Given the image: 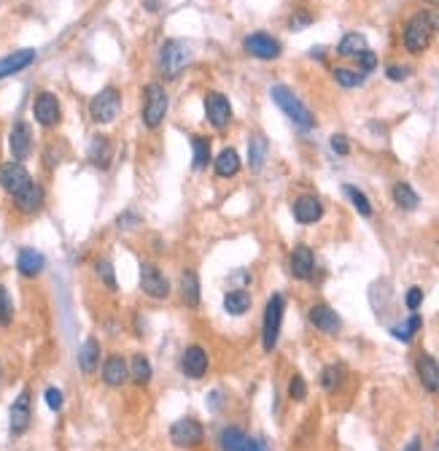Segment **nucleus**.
I'll return each instance as SVG.
<instances>
[{"instance_id":"f257e3e1","label":"nucleus","mask_w":439,"mask_h":451,"mask_svg":"<svg viewBox=\"0 0 439 451\" xmlns=\"http://www.w3.org/2000/svg\"><path fill=\"white\" fill-rule=\"evenodd\" d=\"M269 95H272V100H275V106H278V109L283 111V114H286V116H289L299 130H313V127H316V116H313V111L307 109L305 103L294 95L286 84H275V87L269 89Z\"/></svg>"},{"instance_id":"f03ea898","label":"nucleus","mask_w":439,"mask_h":451,"mask_svg":"<svg viewBox=\"0 0 439 451\" xmlns=\"http://www.w3.org/2000/svg\"><path fill=\"white\" fill-rule=\"evenodd\" d=\"M431 36H434V19L428 11H418V14L404 25V49L413 52V55H421L426 52L428 43H431Z\"/></svg>"},{"instance_id":"7ed1b4c3","label":"nucleus","mask_w":439,"mask_h":451,"mask_svg":"<svg viewBox=\"0 0 439 451\" xmlns=\"http://www.w3.org/2000/svg\"><path fill=\"white\" fill-rule=\"evenodd\" d=\"M167 109H170V95L162 84H148L143 89V124L148 130H157L162 124V119L167 116Z\"/></svg>"},{"instance_id":"20e7f679","label":"nucleus","mask_w":439,"mask_h":451,"mask_svg":"<svg viewBox=\"0 0 439 451\" xmlns=\"http://www.w3.org/2000/svg\"><path fill=\"white\" fill-rule=\"evenodd\" d=\"M189 60H191V52H189V46L184 41H165L160 52V73L167 79V82H173L181 76V70L189 65Z\"/></svg>"},{"instance_id":"39448f33","label":"nucleus","mask_w":439,"mask_h":451,"mask_svg":"<svg viewBox=\"0 0 439 451\" xmlns=\"http://www.w3.org/2000/svg\"><path fill=\"white\" fill-rule=\"evenodd\" d=\"M283 308H286L283 295H272V298L267 300L265 325H262V343H265V352H272V349L278 346L280 325H283Z\"/></svg>"},{"instance_id":"423d86ee","label":"nucleus","mask_w":439,"mask_h":451,"mask_svg":"<svg viewBox=\"0 0 439 451\" xmlns=\"http://www.w3.org/2000/svg\"><path fill=\"white\" fill-rule=\"evenodd\" d=\"M119 109H121V95L116 87L100 89V92L92 97V103H89L92 122H97V124H111L116 116H119Z\"/></svg>"},{"instance_id":"0eeeda50","label":"nucleus","mask_w":439,"mask_h":451,"mask_svg":"<svg viewBox=\"0 0 439 451\" xmlns=\"http://www.w3.org/2000/svg\"><path fill=\"white\" fill-rule=\"evenodd\" d=\"M33 184V176L27 173V168L22 163H3L0 165V190L9 192L11 197L22 195Z\"/></svg>"},{"instance_id":"6e6552de","label":"nucleus","mask_w":439,"mask_h":451,"mask_svg":"<svg viewBox=\"0 0 439 451\" xmlns=\"http://www.w3.org/2000/svg\"><path fill=\"white\" fill-rule=\"evenodd\" d=\"M202 438H205V430L197 419H178L170 427V440L178 449H194L202 443Z\"/></svg>"},{"instance_id":"1a4fd4ad","label":"nucleus","mask_w":439,"mask_h":451,"mask_svg":"<svg viewBox=\"0 0 439 451\" xmlns=\"http://www.w3.org/2000/svg\"><path fill=\"white\" fill-rule=\"evenodd\" d=\"M140 289L146 292L148 298H154V300H165L170 295L167 278L162 276V271L157 265H148V262L140 265Z\"/></svg>"},{"instance_id":"9d476101","label":"nucleus","mask_w":439,"mask_h":451,"mask_svg":"<svg viewBox=\"0 0 439 451\" xmlns=\"http://www.w3.org/2000/svg\"><path fill=\"white\" fill-rule=\"evenodd\" d=\"M205 116L216 130H226L232 122V106L221 92H208L205 95Z\"/></svg>"},{"instance_id":"9b49d317","label":"nucleus","mask_w":439,"mask_h":451,"mask_svg":"<svg viewBox=\"0 0 439 451\" xmlns=\"http://www.w3.org/2000/svg\"><path fill=\"white\" fill-rule=\"evenodd\" d=\"M289 271H291V276L299 278V281L313 278V273H316V254H313V249L307 246V244L294 246L291 257H289Z\"/></svg>"},{"instance_id":"f8f14e48","label":"nucleus","mask_w":439,"mask_h":451,"mask_svg":"<svg viewBox=\"0 0 439 451\" xmlns=\"http://www.w3.org/2000/svg\"><path fill=\"white\" fill-rule=\"evenodd\" d=\"M245 52L256 60H278L280 57V43L272 38V36H267V33H251L245 41Z\"/></svg>"},{"instance_id":"ddd939ff","label":"nucleus","mask_w":439,"mask_h":451,"mask_svg":"<svg viewBox=\"0 0 439 451\" xmlns=\"http://www.w3.org/2000/svg\"><path fill=\"white\" fill-rule=\"evenodd\" d=\"M33 116H35L38 124H43V127H54V124L60 122L62 111H60V100H57V95H52V92H40V95L33 100Z\"/></svg>"},{"instance_id":"4468645a","label":"nucleus","mask_w":439,"mask_h":451,"mask_svg":"<svg viewBox=\"0 0 439 451\" xmlns=\"http://www.w3.org/2000/svg\"><path fill=\"white\" fill-rule=\"evenodd\" d=\"M307 316H310V325H313L316 330H321V332H326V335H337V332H340V327H343V319H340V314L334 311L332 305H326V303L313 305Z\"/></svg>"},{"instance_id":"2eb2a0df","label":"nucleus","mask_w":439,"mask_h":451,"mask_svg":"<svg viewBox=\"0 0 439 451\" xmlns=\"http://www.w3.org/2000/svg\"><path fill=\"white\" fill-rule=\"evenodd\" d=\"M291 214L299 224H316L323 217V203L316 195H299L291 205Z\"/></svg>"},{"instance_id":"dca6fc26","label":"nucleus","mask_w":439,"mask_h":451,"mask_svg":"<svg viewBox=\"0 0 439 451\" xmlns=\"http://www.w3.org/2000/svg\"><path fill=\"white\" fill-rule=\"evenodd\" d=\"M9 149H11L16 163H22V160L30 157V151H33V133H30V124L27 122L13 124L11 133H9Z\"/></svg>"},{"instance_id":"f3484780","label":"nucleus","mask_w":439,"mask_h":451,"mask_svg":"<svg viewBox=\"0 0 439 451\" xmlns=\"http://www.w3.org/2000/svg\"><path fill=\"white\" fill-rule=\"evenodd\" d=\"M181 370L189 379H202L208 370V352L202 346H189L184 357H181Z\"/></svg>"},{"instance_id":"a211bd4d","label":"nucleus","mask_w":439,"mask_h":451,"mask_svg":"<svg viewBox=\"0 0 439 451\" xmlns=\"http://www.w3.org/2000/svg\"><path fill=\"white\" fill-rule=\"evenodd\" d=\"M9 422H11V433H13V435H22V433H27V427H30V392H27V389H22V392H19V397L13 400Z\"/></svg>"},{"instance_id":"6ab92c4d","label":"nucleus","mask_w":439,"mask_h":451,"mask_svg":"<svg viewBox=\"0 0 439 451\" xmlns=\"http://www.w3.org/2000/svg\"><path fill=\"white\" fill-rule=\"evenodd\" d=\"M415 370H418V379L423 384V389L428 392H439V362L431 354H418V362H415Z\"/></svg>"},{"instance_id":"aec40b11","label":"nucleus","mask_w":439,"mask_h":451,"mask_svg":"<svg viewBox=\"0 0 439 451\" xmlns=\"http://www.w3.org/2000/svg\"><path fill=\"white\" fill-rule=\"evenodd\" d=\"M127 379H130V368H127L124 357L121 354L108 357L106 365H103V381L108 386H121V384H127Z\"/></svg>"},{"instance_id":"412c9836","label":"nucleus","mask_w":439,"mask_h":451,"mask_svg":"<svg viewBox=\"0 0 439 451\" xmlns=\"http://www.w3.org/2000/svg\"><path fill=\"white\" fill-rule=\"evenodd\" d=\"M33 60H35V49H19V52H13V55H6L0 60V79L25 70L27 65H33Z\"/></svg>"},{"instance_id":"4be33fe9","label":"nucleus","mask_w":439,"mask_h":451,"mask_svg":"<svg viewBox=\"0 0 439 451\" xmlns=\"http://www.w3.org/2000/svg\"><path fill=\"white\" fill-rule=\"evenodd\" d=\"M43 265H46V257L35 251V249H22L19 251V257H16V271L27 278H33V276H38L43 271Z\"/></svg>"},{"instance_id":"5701e85b","label":"nucleus","mask_w":439,"mask_h":451,"mask_svg":"<svg viewBox=\"0 0 439 451\" xmlns=\"http://www.w3.org/2000/svg\"><path fill=\"white\" fill-rule=\"evenodd\" d=\"M267 154H269V143H267V138L262 133L248 138V168H251L253 173H259L265 168Z\"/></svg>"},{"instance_id":"b1692460","label":"nucleus","mask_w":439,"mask_h":451,"mask_svg":"<svg viewBox=\"0 0 439 451\" xmlns=\"http://www.w3.org/2000/svg\"><path fill=\"white\" fill-rule=\"evenodd\" d=\"M213 170H216V176L218 178H232V176H238V170H240V154L235 149H221L218 151V157H216V163H213Z\"/></svg>"},{"instance_id":"393cba45","label":"nucleus","mask_w":439,"mask_h":451,"mask_svg":"<svg viewBox=\"0 0 439 451\" xmlns=\"http://www.w3.org/2000/svg\"><path fill=\"white\" fill-rule=\"evenodd\" d=\"M13 203H16V208H19L22 214H35V211H40V205H43V190H40V184L33 181L22 195L13 197Z\"/></svg>"},{"instance_id":"a878e982","label":"nucleus","mask_w":439,"mask_h":451,"mask_svg":"<svg viewBox=\"0 0 439 451\" xmlns=\"http://www.w3.org/2000/svg\"><path fill=\"white\" fill-rule=\"evenodd\" d=\"M181 300L187 303L189 308L200 305V278L194 271H184V276H181Z\"/></svg>"},{"instance_id":"bb28decb","label":"nucleus","mask_w":439,"mask_h":451,"mask_svg":"<svg viewBox=\"0 0 439 451\" xmlns=\"http://www.w3.org/2000/svg\"><path fill=\"white\" fill-rule=\"evenodd\" d=\"M391 195H394V203L399 205L401 211H415V208L421 205L418 192H415L407 181H396V184H394V190H391Z\"/></svg>"},{"instance_id":"cd10ccee","label":"nucleus","mask_w":439,"mask_h":451,"mask_svg":"<svg viewBox=\"0 0 439 451\" xmlns=\"http://www.w3.org/2000/svg\"><path fill=\"white\" fill-rule=\"evenodd\" d=\"M97 365H100V343L94 338H87L84 346L79 349V368L84 373H94Z\"/></svg>"},{"instance_id":"c85d7f7f","label":"nucleus","mask_w":439,"mask_h":451,"mask_svg":"<svg viewBox=\"0 0 439 451\" xmlns=\"http://www.w3.org/2000/svg\"><path fill=\"white\" fill-rule=\"evenodd\" d=\"M224 308H226V314L243 316L251 308V295H248L245 289H229L224 295Z\"/></svg>"},{"instance_id":"c756f323","label":"nucleus","mask_w":439,"mask_h":451,"mask_svg":"<svg viewBox=\"0 0 439 451\" xmlns=\"http://www.w3.org/2000/svg\"><path fill=\"white\" fill-rule=\"evenodd\" d=\"M361 52H367V38L361 33H345L343 41L337 43V55L340 57H359Z\"/></svg>"},{"instance_id":"7c9ffc66","label":"nucleus","mask_w":439,"mask_h":451,"mask_svg":"<svg viewBox=\"0 0 439 451\" xmlns=\"http://www.w3.org/2000/svg\"><path fill=\"white\" fill-rule=\"evenodd\" d=\"M89 163L97 168H108L111 163V141L106 136H94L89 143Z\"/></svg>"},{"instance_id":"2f4dec72","label":"nucleus","mask_w":439,"mask_h":451,"mask_svg":"<svg viewBox=\"0 0 439 451\" xmlns=\"http://www.w3.org/2000/svg\"><path fill=\"white\" fill-rule=\"evenodd\" d=\"M191 151H194L191 168H194V170H205L208 163H211V141L202 136H194L191 138Z\"/></svg>"},{"instance_id":"473e14b6","label":"nucleus","mask_w":439,"mask_h":451,"mask_svg":"<svg viewBox=\"0 0 439 451\" xmlns=\"http://www.w3.org/2000/svg\"><path fill=\"white\" fill-rule=\"evenodd\" d=\"M421 325H423V322H421V316L413 314L407 322H401V325H396V327H391V335L401 343H410L415 338V332L421 330Z\"/></svg>"},{"instance_id":"72a5a7b5","label":"nucleus","mask_w":439,"mask_h":451,"mask_svg":"<svg viewBox=\"0 0 439 451\" xmlns=\"http://www.w3.org/2000/svg\"><path fill=\"white\" fill-rule=\"evenodd\" d=\"M130 379L140 386H146L151 381V362H148L143 354H135L133 357V365H130Z\"/></svg>"},{"instance_id":"f704fd0d","label":"nucleus","mask_w":439,"mask_h":451,"mask_svg":"<svg viewBox=\"0 0 439 451\" xmlns=\"http://www.w3.org/2000/svg\"><path fill=\"white\" fill-rule=\"evenodd\" d=\"M343 192L348 195V200L353 203V208L359 211L361 217H372V203H369V197H367L364 192L356 190L353 184H345V187H343Z\"/></svg>"},{"instance_id":"c9c22d12","label":"nucleus","mask_w":439,"mask_h":451,"mask_svg":"<svg viewBox=\"0 0 439 451\" xmlns=\"http://www.w3.org/2000/svg\"><path fill=\"white\" fill-rule=\"evenodd\" d=\"M245 433L238 430V427H226L221 430V435H218V443H221V449L224 451H240L243 449V443H245Z\"/></svg>"},{"instance_id":"e433bc0d","label":"nucleus","mask_w":439,"mask_h":451,"mask_svg":"<svg viewBox=\"0 0 439 451\" xmlns=\"http://www.w3.org/2000/svg\"><path fill=\"white\" fill-rule=\"evenodd\" d=\"M334 79L340 87H348V89H353V87H361L364 84V73L361 70H350V68H334Z\"/></svg>"},{"instance_id":"4c0bfd02","label":"nucleus","mask_w":439,"mask_h":451,"mask_svg":"<svg viewBox=\"0 0 439 451\" xmlns=\"http://www.w3.org/2000/svg\"><path fill=\"white\" fill-rule=\"evenodd\" d=\"M343 384V368H337V365H329V368L321 370V386L326 389V392H334L337 386Z\"/></svg>"},{"instance_id":"58836bf2","label":"nucleus","mask_w":439,"mask_h":451,"mask_svg":"<svg viewBox=\"0 0 439 451\" xmlns=\"http://www.w3.org/2000/svg\"><path fill=\"white\" fill-rule=\"evenodd\" d=\"M13 322V303L9 289L0 284V327H9Z\"/></svg>"},{"instance_id":"ea45409f","label":"nucleus","mask_w":439,"mask_h":451,"mask_svg":"<svg viewBox=\"0 0 439 451\" xmlns=\"http://www.w3.org/2000/svg\"><path fill=\"white\" fill-rule=\"evenodd\" d=\"M94 271H97V276L103 278V284H106L108 289H113L116 292V273H113V265L108 260H97L94 262Z\"/></svg>"},{"instance_id":"a19ab883","label":"nucleus","mask_w":439,"mask_h":451,"mask_svg":"<svg viewBox=\"0 0 439 451\" xmlns=\"http://www.w3.org/2000/svg\"><path fill=\"white\" fill-rule=\"evenodd\" d=\"M289 397L291 400H305L307 397V384L302 376H294L291 384H289Z\"/></svg>"},{"instance_id":"79ce46f5","label":"nucleus","mask_w":439,"mask_h":451,"mask_svg":"<svg viewBox=\"0 0 439 451\" xmlns=\"http://www.w3.org/2000/svg\"><path fill=\"white\" fill-rule=\"evenodd\" d=\"M356 60H359L361 73H372V70L377 68V55H374V52H369V49H367V52H361Z\"/></svg>"},{"instance_id":"37998d69","label":"nucleus","mask_w":439,"mask_h":451,"mask_svg":"<svg viewBox=\"0 0 439 451\" xmlns=\"http://www.w3.org/2000/svg\"><path fill=\"white\" fill-rule=\"evenodd\" d=\"M404 303H407V308H410V311H418V308H421V303H423V289L410 287L407 289V295H404Z\"/></svg>"},{"instance_id":"c03bdc74","label":"nucleus","mask_w":439,"mask_h":451,"mask_svg":"<svg viewBox=\"0 0 439 451\" xmlns=\"http://www.w3.org/2000/svg\"><path fill=\"white\" fill-rule=\"evenodd\" d=\"M386 76L391 82H404V79L410 76V68H407V65H388Z\"/></svg>"},{"instance_id":"a18cd8bd","label":"nucleus","mask_w":439,"mask_h":451,"mask_svg":"<svg viewBox=\"0 0 439 451\" xmlns=\"http://www.w3.org/2000/svg\"><path fill=\"white\" fill-rule=\"evenodd\" d=\"M46 406H49V408L52 411H60L62 408V392H60V389H54V386H49V389H46Z\"/></svg>"},{"instance_id":"49530a36","label":"nucleus","mask_w":439,"mask_h":451,"mask_svg":"<svg viewBox=\"0 0 439 451\" xmlns=\"http://www.w3.org/2000/svg\"><path fill=\"white\" fill-rule=\"evenodd\" d=\"M332 151H334V154H340V157H345L348 151H350L348 138L345 136H332Z\"/></svg>"},{"instance_id":"de8ad7c7","label":"nucleus","mask_w":439,"mask_h":451,"mask_svg":"<svg viewBox=\"0 0 439 451\" xmlns=\"http://www.w3.org/2000/svg\"><path fill=\"white\" fill-rule=\"evenodd\" d=\"M240 451H269V446L265 440H259V438H245V443H243Z\"/></svg>"},{"instance_id":"09e8293b","label":"nucleus","mask_w":439,"mask_h":451,"mask_svg":"<svg viewBox=\"0 0 439 451\" xmlns=\"http://www.w3.org/2000/svg\"><path fill=\"white\" fill-rule=\"evenodd\" d=\"M305 25H310V14H302V11H299V14L291 19V28L296 30V28H305Z\"/></svg>"},{"instance_id":"8fccbe9b","label":"nucleus","mask_w":439,"mask_h":451,"mask_svg":"<svg viewBox=\"0 0 439 451\" xmlns=\"http://www.w3.org/2000/svg\"><path fill=\"white\" fill-rule=\"evenodd\" d=\"M404 451H421V438H413V440L407 443V449Z\"/></svg>"},{"instance_id":"3c124183","label":"nucleus","mask_w":439,"mask_h":451,"mask_svg":"<svg viewBox=\"0 0 439 451\" xmlns=\"http://www.w3.org/2000/svg\"><path fill=\"white\" fill-rule=\"evenodd\" d=\"M431 451H439V438L434 440V446H431Z\"/></svg>"},{"instance_id":"603ef678","label":"nucleus","mask_w":439,"mask_h":451,"mask_svg":"<svg viewBox=\"0 0 439 451\" xmlns=\"http://www.w3.org/2000/svg\"><path fill=\"white\" fill-rule=\"evenodd\" d=\"M428 6H439V0H426Z\"/></svg>"},{"instance_id":"864d4df0","label":"nucleus","mask_w":439,"mask_h":451,"mask_svg":"<svg viewBox=\"0 0 439 451\" xmlns=\"http://www.w3.org/2000/svg\"><path fill=\"white\" fill-rule=\"evenodd\" d=\"M0 379H3V368H0Z\"/></svg>"}]
</instances>
